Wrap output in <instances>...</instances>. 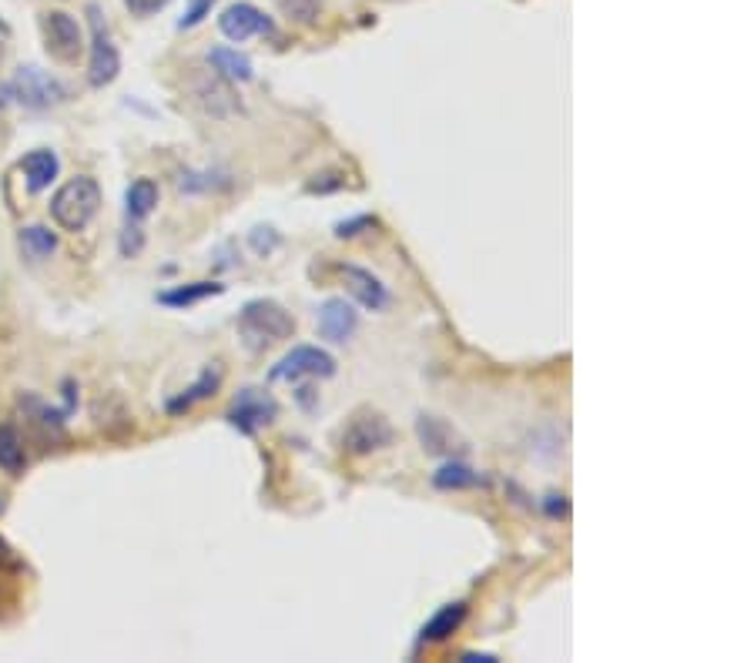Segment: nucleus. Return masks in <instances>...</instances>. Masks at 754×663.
I'll list each match as a JSON object with an SVG mask.
<instances>
[{"instance_id": "nucleus-1", "label": "nucleus", "mask_w": 754, "mask_h": 663, "mask_svg": "<svg viewBox=\"0 0 754 663\" xmlns=\"http://www.w3.org/2000/svg\"><path fill=\"white\" fill-rule=\"evenodd\" d=\"M238 335H242L248 352H265L275 342H285L295 335V319L285 305L272 299H252L238 312Z\"/></svg>"}, {"instance_id": "nucleus-2", "label": "nucleus", "mask_w": 754, "mask_h": 663, "mask_svg": "<svg viewBox=\"0 0 754 663\" xmlns=\"http://www.w3.org/2000/svg\"><path fill=\"white\" fill-rule=\"evenodd\" d=\"M98 208H101V185H98V178H91V175H78V178L64 181L51 198L54 225L61 228V232H71V235L84 232V228L94 221V215H98Z\"/></svg>"}, {"instance_id": "nucleus-3", "label": "nucleus", "mask_w": 754, "mask_h": 663, "mask_svg": "<svg viewBox=\"0 0 754 663\" xmlns=\"http://www.w3.org/2000/svg\"><path fill=\"white\" fill-rule=\"evenodd\" d=\"M4 94H11L17 104H24V108L31 111H44V108H54V104L68 101V88L57 78H51L47 71H41V67H21V71L14 74V81L4 88Z\"/></svg>"}, {"instance_id": "nucleus-4", "label": "nucleus", "mask_w": 754, "mask_h": 663, "mask_svg": "<svg viewBox=\"0 0 754 663\" xmlns=\"http://www.w3.org/2000/svg\"><path fill=\"white\" fill-rule=\"evenodd\" d=\"M336 376V359L319 349V345H295L289 355H282L279 362L272 365L269 379L282 382V379H332Z\"/></svg>"}, {"instance_id": "nucleus-5", "label": "nucleus", "mask_w": 754, "mask_h": 663, "mask_svg": "<svg viewBox=\"0 0 754 663\" xmlns=\"http://www.w3.org/2000/svg\"><path fill=\"white\" fill-rule=\"evenodd\" d=\"M389 442H393V426H389L386 416H379V412H372V409L356 412L346 426V432H342V446H346V453H352V456L379 453V449H386Z\"/></svg>"}, {"instance_id": "nucleus-6", "label": "nucleus", "mask_w": 754, "mask_h": 663, "mask_svg": "<svg viewBox=\"0 0 754 663\" xmlns=\"http://www.w3.org/2000/svg\"><path fill=\"white\" fill-rule=\"evenodd\" d=\"M91 61H88V81L94 88H108L121 74V54L111 41V31L104 27L98 7H91Z\"/></svg>"}, {"instance_id": "nucleus-7", "label": "nucleus", "mask_w": 754, "mask_h": 663, "mask_svg": "<svg viewBox=\"0 0 754 663\" xmlns=\"http://www.w3.org/2000/svg\"><path fill=\"white\" fill-rule=\"evenodd\" d=\"M192 98L212 118H232L235 111H242V104H238L232 91V81H225L218 71H202L198 67V74L192 78Z\"/></svg>"}, {"instance_id": "nucleus-8", "label": "nucleus", "mask_w": 754, "mask_h": 663, "mask_svg": "<svg viewBox=\"0 0 754 663\" xmlns=\"http://www.w3.org/2000/svg\"><path fill=\"white\" fill-rule=\"evenodd\" d=\"M275 416H279V402H275L269 392H259V389H242L235 396L232 409H228V422H232L238 432H245V436L269 426Z\"/></svg>"}, {"instance_id": "nucleus-9", "label": "nucleus", "mask_w": 754, "mask_h": 663, "mask_svg": "<svg viewBox=\"0 0 754 663\" xmlns=\"http://www.w3.org/2000/svg\"><path fill=\"white\" fill-rule=\"evenodd\" d=\"M44 41H47V51H51L57 61H64V64L78 61L81 51H84L81 24L64 11L44 14Z\"/></svg>"}, {"instance_id": "nucleus-10", "label": "nucleus", "mask_w": 754, "mask_h": 663, "mask_svg": "<svg viewBox=\"0 0 754 663\" xmlns=\"http://www.w3.org/2000/svg\"><path fill=\"white\" fill-rule=\"evenodd\" d=\"M218 31H222L232 44H242L255 34H272V21L252 4H232V7H225L222 17H218Z\"/></svg>"}, {"instance_id": "nucleus-11", "label": "nucleus", "mask_w": 754, "mask_h": 663, "mask_svg": "<svg viewBox=\"0 0 754 663\" xmlns=\"http://www.w3.org/2000/svg\"><path fill=\"white\" fill-rule=\"evenodd\" d=\"M339 275L346 288L352 292V299H356L362 309L369 312H383L389 305V288L379 282L376 275L369 272V268H359V265H339Z\"/></svg>"}, {"instance_id": "nucleus-12", "label": "nucleus", "mask_w": 754, "mask_h": 663, "mask_svg": "<svg viewBox=\"0 0 754 663\" xmlns=\"http://www.w3.org/2000/svg\"><path fill=\"white\" fill-rule=\"evenodd\" d=\"M359 329V312L346 299H329L319 309V335L329 342H349Z\"/></svg>"}, {"instance_id": "nucleus-13", "label": "nucleus", "mask_w": 754, "mask_h": 663, "mask_svg": "<svg viewBox=\"0 0 754 663\" xmlns=\"http://www.w3.org/2000/svg\"><path fill=\"white\" fill-rule=\"evenodd\" d=\"M222 379H225V369L218 362H212V365H205L202 369V376H198L192 386H188L181 396H175L168 402V412L171 416H181V412H188L192 406H198V402H205V399H212L218 389H222Z\"/></svg>"}, {"instance_id": "nucleus-14", "label": "nucleus", "mask_w": 754, "mask_h": 663, "mask_svg": "<svg viewBox=\"0 0 754 663\" xmlns=\"http://www.w3.org/2000/svg\"><path fill=\"white\" fill-rule=\"evenodd\" d=\"M21 171H24L27 188H31L34 195H41V191L51 188V181L57 178V171H61V161H57L54 151L37 148V151H31V155L21 158Z\"/></svg>"}, {"instance_id": "nucleus-15", "label": "nucleus", "mask_w": 754, "mask_h": 663, "mask_svg": "<svg viewBox=\"0 0 754 663\" xmlns=\"http://www.w3.org/2000/svg\"><path fill=\"white\" fill-rule=\"evenodd\" d=\"M416 436H419V442H423V449L429 456H450L453 449H463L460 442H456L453 429L436 416H419L416 419Z\"/></svg>"}, {"instance_id": "nucleus-16", "label": "nucleus", "mask_w": 754, "mask_h": 663, "mask_svg": "<svg viewBox=\"0 0 754 663\" xmlns=\"http://www.w3.org/2000/svg\"><path fill=\"white\" fill-rule=\"evenodd\" d=\"M463 620H466V603L463 600L446 603V607L439 610L423 630H419V643H443V640H450L453 633L463 627Z\"/></svg>"}, {"instance_id": "nucleus-17", "label": "nucleus", "mask_w": 754, "mask_h": 663, "mask_svg": "<svg viewBox=\"0 0 754 663\" xmlns=\"http://www.w3.org/2000/svg\"><path fill=\"white\" fill-rule=\"evenodd\" d=\"M17 245H21L24 258H31V262H47L57 252V235L44 225H24L17 232Z\"/></svg>"}, {"instance_id": "nucleus-18", "label": "nucleus", "mask_w": 754, "mask_h": 663, "mask_svg": "<svg viewBox=\"0 0 754 663\" xmlns=\"http://www.w3.org/2000/svg\"><path fill=\"white\" fill-rule=\"evenodd\" d=\"M158 205V185L151 178H138L131 181L128 191H124V211H128L131 221L148 218Z\"/></svg>"}, {"instance_id": "nucleus-19", "label": "nucleus", "mask_w": 754, "mask_h": 663, "mask_svg": "<svg viewBox=\"0 0 754 663\" xmlns=\"http://www.w3.org/2000/svg\"><path fill=\"white\" fill-rule=\"evenodd\" d=\"M208 64L212 71L222 74L225 81H252V61L245 54L232 51V47H212L208 51Z\"/></svg>"}, {"instance_id": "nucleus-20", "label": "nucleus", "mask_w": 754, "mask_h": 663, "mask_svg": "<svg viewBox=\"0 0 754 663\" xmlns=\"http://www.w3.org/2000/svg\"><path fill=\"white\" fill-rule=\"evenodd\" d=\"M222 292H225V285H218V282H192V285L175 288V292H161L158 302L171 305V309H188V305L202 302V299H208V295H222Z\"/></svg>"}, {"instance_id": "nucleus-21", "label": "nucleus", "mask_w": 754, "mask_h": 663, "mask_svg": "<svg viewBox=\"0 0 754 663\" xmlns=\"http://www.w3.org/2000/svg\"><path fill=\"white\" fill-rule=\"evenodd\" d=\"M24 466H27V456H24L21 436H17L11 426H0V469L17 476L24 473Z\"/></svg>"}, {"instance_id": "nucleus-22", "label": "nucleus", "mask_w": 754, "mask_h": 663, "mask_svg": "<svg viewBox=\"0 0 754 663\" xmlns=\"http://www.w3.org/2000/svg\"><path fill=\"white\" fill-rule=\"evenodd\" d=\"M483 483H486V479L480 473H473V469L463 466V463H446L433 476L436 489H470V486H483Z\"/></svg>"}, {"instance_id": "nucleus-23", "label": "nucleus", "mask_w": 754, "mask_h": 663, "mask_svg": "<svg viewBox=\"0 0 754 663\" xmlns=\"http://www.w3.org/2000/svg\"><path fill=\"white\" fill-rule=\"evenodd\" d=\"M275 7L295 24H316L322 14V0H275Z\"/></svg>"}, {"instance_id": "nucleus-24", "label": "nucleus", "mask_w": 754, "mask_h": 663, "mask_svg": "<svg viewBox=\"0 0 754 663\" xmlns=\"http://www.w3.org/2000/svg\"><path fill=\"white\" fill-rule=\"evenodd\" d=\"M248 245H252V252L255 255H272L275 248H279V232L275 228H269V225H255L252 228V235H248Z\"/></svg>"}, {"instance_id": "nucleus-25", "label": "nucleus", "mask_w": 754, "mask_h": 663, "mask_svg": "<svg viewBox=\"0 0 754 663\" xmlns=\"http://www.w3.org/2000/svg\"><path fill=\"white\" fill-rule=\"evenodd\" d=\"M379 221L372 218V215H359V218H349V221H339L336 225V235L339 238H356V235H362V232H372Z\"/></svg>"}, {"instance_id": "nucleus-26", "label": "nucleus", "mask_w": 754, "mask_h": 663, "mask_svg": "<svg viewBox=\"0 0 754 663\" xmlns=\"http://www.w3.org/2000/svg\"><path fill=\"white\" fill-rule=\"evenodd\" d=\"M212 4L215 0H192V7L185 11V17L178 21V27L181 31H188V27H195V24H202L208 14H212Z\"/></svg>"}, {"instance_id": "nucleus-27", "label": "nucleus", "mask_w": 754, "mask_h": 663, "mask_svg": "<svg viewBox=\"0 0 754 663\" xmlns=\"http://www.w3.org/2000/svg\"><path fill=\"white\" fill-rule=\"evenodd\" d=\"M141 248H145V235H141V228H128V232L121 235V255L135 258Z\"/></svg>"}, {"instance_id": "nucleus-28", "label": "nucleus", "mask_w": 754, "mask_h": 663, "mask_svg": "<svg viewBox=\"0 0 754 663\" xmlns=\"http://www.w3.org/2000/svg\"><path fill=\"white\" fill-rule=\"evenodd\" d=\"M165 4H168V0H124V7H128V11L135 14V17H151V14H158Z\"/></svg>"}, {"instance_id": "nucleus-29", "label": "nucleus", "mask_w": 754, "mask_h": 663, "mask_svg": "<svg viewBox=\"0 0 754 663\" xmlns=\"http://www.w3.org/2000/svg\"><path fill=\"white\" fill-rule=\"evenodd\" d=\"M336 188H342L339 175H322L319 181H309V191H336Z\"/></svg>"}, {"instance_id": "nucleus-30", "label": "nucleus", "mask_w": 754, "mask_h": 663, "mask_svg": "<svg viewBox=\"0 0 754 663\" xmlns=\"http://www.w3.org/2000/svg\"><path fill=\"white\" fill-rule=\"evenodd\" d=\"M567 509H570L567 496H547V513L550 516H567Z\"/></svg>"}, {"instance_id": "nucleus-31", "label": "nucleus", "mask_w": 754, "mask_h": 663, "mask_svg": "<svg viewBox=\"0 0 754 663\" xmlns=\"http://www.w3.org/2000/svg\"><path fill=\"white\" fill-rule=\"evenodd\" d=\"M463 663H496L493 653H463Z\"/></svg>"}, {"instance_id": "nucleus-32", "label": "nucleus", "mask_w": 754, "mask_h": 663, "mask_svg": "<svg viewBox=\"0 0 754 663\" xmlns=\"http://www.w3.org/2000/svg\"><path fill=\"white\" fill-rule=\"evenodd\" d=\"M7 560H11V550H7V546L0 543V563H7Z\"/></svg>"}, {"instance_id": "nucleus-33", "label": "nucleus", "mask_w": 754, "mask_h": 663, "mask_svg": "<svg viewBox=\"0 0 754 663\" xmlns=\"http://www.w3.org/2000/svg\"><path fill=\"white\" fill-rule=\"evenodd\" d=\"M0 54H4V51H0Z\"/></svg>"}]
</instances>
